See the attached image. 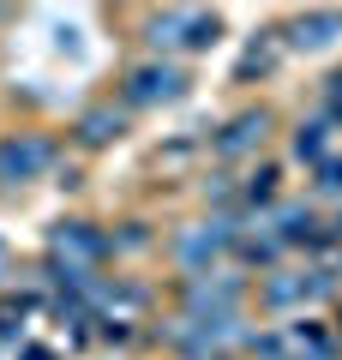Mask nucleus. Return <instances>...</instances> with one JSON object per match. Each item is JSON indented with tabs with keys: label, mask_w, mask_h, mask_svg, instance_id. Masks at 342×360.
Returning a JSON list of instances; mask_svg holds the SVG:
<instances>
[{
	"label": "nucleus",
	"mask_w": 342,
	"mask_h": 360,
	"mask_svg": "<svg viewBox=\"0 0 342 360\" xmlns=\"http://www.w3.org/2000/svg\"><path fill=\"white\" fill-rule=\"evenodd\" d=\"M336 25H342V18H312V25H300V37H294V42H330L324 30H336Z\"/></svg>",
	"instance_id": "2"
},
{
	"label": "nucleus",
	"mask_w": 342,
	"mask_h": 360,
	"mask_svg": "<svg viewBox=\"0 0 342 360\" xmlns=\"http://www.w3.org/2000/svg\"><path fill=\"white\" fill-rule=\"evenodd\" d=\"M42 144H13V150L0 156V168H6V174H30V168H42Z\"/></svg>",
	"instance_id": "1"
}]
</instances>
